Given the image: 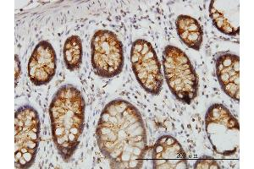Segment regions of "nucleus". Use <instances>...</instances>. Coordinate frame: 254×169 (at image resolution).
I'll return each mask as SVG.
<instances>
[{
	"label": "nucleus",
	"mask_w": 254,
	"mask_h": 169,
	"mask_svg": "<svg viewBox=\"0 0 254 169\" xmlns=\"http://www.w3.org/2000/svg\"><path fill=\"white\" fill-rule=\"evenodd\" d=\"M96 136L111 169L142 168L147 149V130L134 105L122 99L109 103L99 117Z\"/></svg>",
	"instance_id": "f257e3e1"
},
{
	"label": "nucleus",
	"mask_w": 254,
	"mask_h": 169,
	"mask_svg": "<svg viewBox=\"0 0 254 169\" xmlns=\"http://www.w3.org/2000/svg\"><path fill=\"white\" fill-rule=\"evenodd\" d=\"M85 109L83 96L72 85L61 86L49 107L53 141L59 154L66 163L74 155L80 144Z\"/></svg>",
	"instance_id": "f03ea898"
},
{
	"label": "nucleus",
	"mask_w": 254,
	"mask_h": 169,
	"mask_svg": "<svg viewBox=\"0 0 254 169\" xmlns=\"http://www.w3.org/2000/svg\"><path fill=\"white\" fill-rule=\"evenodd\" d=\"M164 74L171 93L177 100L191 104L198 92V78L188 55L168 45L163 52Z\"/></svg>",
	"instance_id": "7ed1b4c3"
},
{
	"label": "nucleus",
	"mask_w": 254,
	"mask_h": 169,
	"mask_svg": "<svg viewBox=\"0 0 254 169\" xmlns=\"http://www.w3.org/2000/svg\"><path fill=\"white\" fill-rule=\"evenodd\" d=\"M205 128L208 141L214 152L228 157L239 148V123L223 104L211 105L206 113Z\"/></svg>",
	"instance_id": "20e7f679"
},
{
	"label": "nucleus",
	"mask_w": 254,
	"mask_h": 169,
	"mask_svg": "<svg viewBox=\"0 0 254 169\" xmlns=\"http://www.w3.org/2000/svg\"><path fill=\"white\" fill-rule=\"evenodd\" d=\"M15 162L16 169H29L34 164L40 141V119L29 105L17 109L15 114Z\"/></svg>",
	"instance_id": "39448f33"
},
{
	"label": "nucleus",
	"mask_w": 254,
	"mask_h": 169,
	"mask_svg": "<svg viewBox=\"0 0 254 169\" xmlns=\"http://www.w3.org/2000/svg\"><path fill=\"white\" fill-rule=\"evenodd\" d=\"M92 65L102 78H113L121 74L124 66L123 45L114 32L98 30L91 42Z\"/></svg>",
	"instance_id": "423d86ee"
},
{
	"label": "nucleus",
	"mask_w": 254,
	"mask_h": 169,
	"mask_svg": "<svg viewBox=\"0 0 254 169\" xmlns=\"http://www.w3.org/2000/svg\"><path fill=\"white\" fill-rule=\"evenodd\" d=\"M130 62L133 72L142 88L152 95L159 94L164 83L161 67L152 44L143 39L132 43Z\"/></svg>",
	"instance_id": "0eeeda50"
},
{
	"label": "nucleus",
	"mask_w": 254,
	"mask_h": 169,
	"mask_svg": "<svg viewBox=\"0 0 254 169\" xmlns=\"http://www.w3.org/2000/svg\"><path fill=\"white\" fill-rule=\"evenodd\" d=\"M56 54L52 45L42 41L36 46L28 62V75L35 86L49 84L56 73Z\"/></svg>",
	"instance_id": "6e6552de"
},
{
	"label": "nucleus",
	"mask_w": 254,
	"mask_h": 169,
	"mask_svg": "<svg viewBox=\"0 0 254 169\" xmlns=\"http://www.w3.org/2000/svg\"><path fill=\"white\" fill-rule=\"evenodd\" d=\"M153 168L155 169H188L185 151L171 135L158 139L153 148Z\"/></svg>",
	"instance_id": "1a4fd4ad"
},
{
	"label": "nucleus",
	"mask_w": 254,
	"mask_h": 169,
	"mask_svg": "<svg viewBox=\"0 0 254 169\" xmlns=\"http://www.w3.org/2000/svg\"><path fill=\"white\" fill-rule=\"evenodd\" d=\"M215 69L219 83L225 94L239 102V57L228 52L217 54L215 56Z\"/></svg>",
	"instance_id": "9d476101"
},
{
	"label": "nucleus",
	"mask_w": 254,
	"mask_h": 169,
	"mask_svg": "<svg viewBox=\"0 0 254 169\" xmlns=\"http://www.w3.org/2000/svg\"><path fill=\"white\" fill-rule=\"evenodd\" d=\"M211 1L209 15L214 26L220 32L228 36L239 34V7L236 9V2Z\"/></svg>",
	"instance_id": "9b49d317"
},
{
	"label": "nucleus",
	"mask_w": 254,
	"mask_h": 169,
	"mask_svg": "<svg viewBox=\"0 0 254 169\" xmlns=\"http://www.w3.org/2000/svg\"><path fill=\"white\" fill-rule=\"evenodd\" d=\"M176 31L182 43L199 51L203 41V30L199 22L189 15H179L176 20Z\"/></svg>",
	"instance_id": "f8f14e48"
},
{
	"label": "nucleus",
	"mask_w": 254,
	"mask_h": 169,
	"mask_svg": "<svg viewBox=\"0 0 254 169\" xmlns=\"http://www.w3.org/2000/svg\"><path fill=\"white\" fill-rule=\"evenodd\" d=\"M64 60L67 69L74 71L81 67L82 63V44L78 36L67 38L64 46Z\"/></svg>",
	"instance_id": "ddd939ff"
},
{
	"label": "nucleus",
	"mask_w": 254,
	"mask_h": 169,
	"mask_svg": "<svg viewBox=\"0 0 254 169\" xmlns=\"http://www.w3.org/2000/svg\"><path fill=\"white\" fill-rule=\"evenodd\" d=\"M194 169H220V167L218 165L214 158H208V157H202V158L196 161V164H194Z\"/></svg>",
	"instance_id": "4468645a"
},
{
	"label": "nucleus",
	"mask_w": 254,
	"mask_h": 169,
	"mask_svg": "<svg viewBox=\"0 0 254 169\" xmlns=\"http://www.w3.org/2000/svg\"><path fill=\"white\" fill-rule=\"evenodd\" d=\"M20 60L18 59L17 55H15V85H17L18 79L20 77Z\"/></svg>",
	"instance_id": "2eb2a0df"
}]
</instances>
